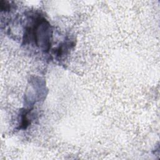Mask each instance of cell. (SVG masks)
I'll use <instances>...</instances> for the list:
<instances>
[{"label":"cell","instance_id":"6da1fadb","mask_svg":"<svg viewBox=\"0 0 160 160\" xmlns=\"http://www.w3.org/2000/svg\"><path fill=\"white\" fill-rule=\"evenodd\" d=\"M27 30L26 36H31L37 46L42 45L48 50L50 47V26L43 18L36 19L32 28Z\"/></svg>","mask_w":160,"mask_h":160}]
</instances>
